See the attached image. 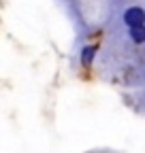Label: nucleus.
<instances>
[{
	"instance_id": "f257e3e1",
	"label": "nucleus",
	"mask_w": 145,
	"mask_h": 153,
	"mask_svg": "<svg viewBox=\"0 0 145 153\" xmlns=\"http://www.w3.org/2000/svg\"><path fill=\"white\" fill-rule=\"evenodd\" d=\"M122 22L124 26L132 30V28H139V26H145V9L143 7H128L124 13H122Z\"/></svg>"
},
{
	"instance_id": "f03ea898",
	"label": "nucleus",
	"mask_w": 145,
	"mask_h": 153,
	"mask_svg": "<svg viewBox=\"0 0 145 153\" xmlns=\"http://www.w3.org/2000/svg\"><path fill=\"white\" fill-rule=\"evenodd\" d=\"M94 57H96V45L83 47V51H81V64H83V68H90V66H92Z\"/></svg>"
},
{
	"instance_id": "7ed1b4c3",
	"label": "nucleus",
	"mask_w": 145,
	"mask_h": 153,
	"mask_svg": "<svg viewBox=\"0 0 145 153\" xmlns=\"http://www.w3.org/2000/svg\"><path fill=\"white\" fill-rule=\"evenodd\" d=\"M128 36L135 45H145V26H139V28H132L128 30Z\"/></svg>"
}]
</instances>
